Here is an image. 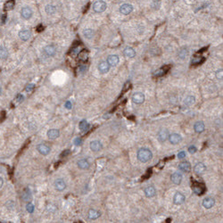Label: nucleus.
Wrapping results in <instances>:
<instances>
[{"label": "nucleus", "mask_w": 223, "mask_h": 223, "mask_svg": "<svg viewBox=\"0 0 223 223\" xmlns=\"http://www.w3.org/2000/svg\"><path fill=\"white\" fill-rule=\"evenodd\" d=\"M151 174H152V170L150 169V170H147V173L145 174V176H144V177H143V179H145L146 178H148V177H149Z\"/></svg>", "instance_id": "49530a36"}, {"label": "nucleus", "mask_w": 223, "mask_h": 223, "mask_svg": "<svg viewBox=\"0 0 223 223\" xmlns=\"http://www.w3.org/2000/svg\"><path fill=\"white\" fill-rule=\"evenodd\" d=\"M31 36V32L30 30H22L19 32V37L20 39L23 41H27Z\"/></svg>", "instance_id": "4468645a"}, {"label": "nucleus", "mask_w": 223, "mask_h": 223, "mask_svg": "<svg viewBox=\"0 0 223 223\" xmlns=\"http://www.w3.org/2000/svg\"><path fill=\"white\" fill-rule=\"evenodd\" d=\"M132 101L136 104H142L145 101V95L140 92L135 93L132 96Z\"/></svg>", "instance_id": "1a4fd4ad"}, {"label": "nucleus", "mask_w": 223, "mask_h": 223, "mask_svg": "<svg viewBox=\"0 0 223 223\" xmlns=\"http://www.w3.org/2000/svg\"><path fill=\"white\" fill-rule=\"evenodd\" d=\"M205 49H207V47H204V48L201 49V51H199V53H203V52H204V51H205Z\"/></svg>", "instance_id": "3c124183"}, {"label": "nucleus", "mask_w": 223, "mask_h": 223, "mask_svg": "<svg viewBox=\"0 0 223 223\" xmlns=\"http://www.w3.org/2000/svg\"><path fill=\"white\" fill-rule=\"evenodd\" d=\"M15 0H9V1H7L6 4H5V10L6 11H10L12 10L14 7H15Z\"/></svg>", "instance_id": "f704fd0d"}, {"label": "nucleus", "mask_w": 223, "mask_h": 223, "mask_svg": "<svg viewBox=\"0 0 223 223\" xmlns=\"http://www.w3.org/2000/svg\"><path fill=\"white\" fill-rule=\"evenodd\" d=\"M124 55L128 58H133L135 55H136V52L135 50L130 47V46H127L125 49H124Z\"/></svg>", "instance_id": "a878e982"}, {"label": "nucleus", "mask_w": 223, "mask_h": 223, "mask_svg": "<svg viewBox=\"0 0 223 223\" xmlns=\"http://www.w3.org/2000/svg\"><path fill=\"white\" fill-rule=\"evenodd\" d=\"M23 96L22 95H18L17 96H16V100L19 102V103H21V102H22L23 101Z\"/></svg>", "instance_id": "a18cd8bd"}, {"label": "nucleus", "mask_w": 223, "mask_h": 223, "mask_svg": "<svg viewBox=\"0 0 223 223\" xmlns=\"http://www.w3.org/2000/svg\"><path fill=\"white\" fill-rule=\"evenodd\" d=\"M204 129H205V126H204V123L203 121H197L194 126V130L197 133L203 132L204 130Z\"/></svg>", "instance_id": "393cba45"}, {"label": "nucleus", "mask_w": 223, "mask_h": 223, "mask_svg": "<svg viewBox=\"0 0 223 223\" xmlns=\"http://www.w3.org/2000/svg\"><path fill=\"white\" fill-rule=\"evenodd\" d=\"M169 69H170V66H165V67H163V68H161V69L157 70V71L154 72V76H156V77H161V76L164 75V74L167 72V71H168Z\"/></svg>", "instance_id": "bb28decb"}, {"label": "nucleus", "mask_w": 223, "mask_h": 223, "mask_svg": "<svg viewBox=\"0 0 223 223\" xmlns=\"http://www.w3.org/2000/svg\"><path fill=\"white\" fill-rule=\"evenodd\" d=\"M188 151H189V153L190 154H195L196 151H197V148L195 146V145H191V146H189V148H188Z\"/></svg>", "instance_id": "a19ab883"}, {"label": "nucleus", "mask_w": 223, "mask_h": 223, "mask_svg": "<svg viewBox=\"0 0 223 223\" xmlns=\"http://www.w3.org/2000/svg\"><path fill=\"white\" fill-rule=\"evenodd\" d=\"M215 204V200L212 197H207L203 201V205L206 209H211Z\"/></svg>", "instance_id": "2eb2a0df"}, {"label": "nucleus", "mask_w": 223, "mask_h": 223, "mask_svg": "<svg viewBox=\"0 0 223 223\" xmlns=\"http://www.w3.org/2000/svg\"><path fill=\"white\" fill-rule=\"evenodd\" d=\"M130 87V81L126 82V83H125V85H124V87H123V89H122V91H121V95H122L123 93H124V92H126L127 90H129Z\"/></svg>", "instance_id": "58836bf2"}, {"label": "nucleus", "mask_w": 223, "mask_h": 223, "mask_svg": "<svg viewBox=\"0 0 223 223\" xmlns=\"http://www.w3.org/2000/svg\"><path fill=\"white\" fill-rule=\"evenodd\" d=\"M55 188L57 191H64L66 188V183L64 182V180L63 179H58L55 181Z\"/></svg>", "instance_id": "39448f33"}, {"label": "nucleus", "mask_w": 223, "mask_h": 223, "mask_svg": "<svg viewBox=\"0 0 223 223\" xmlns=\"http://www.w3.org/2000/svg\"><path fill=\"white\" fill-rule=\"evenodd\" d=\"M34 84H28L27 86H26V88H25V90H26V92H28V93H30V92H31L32 90H33V89H34Z\"/></svg>", "instance_id": "ea45409f"}, {"label": "nucleus", "mask_w": 223, "mask_h": 223, "mask_svg": "<svg viewBox=\"0 0 223 223\" xmlns=\"http://www.w3.org/2000/svg\"><path fill=\"white\" fill-rule=\"evenodd\" d=\"M89 124L86 120H82L80 122V129L81 131H86L87 130H89Z\"/></svg>", "instance_id": "cd10ccee"}, {"label": "nucleus", "mask_w": 223, "mask_h": 223, "mask_svg": "<svg viewBox=\"0 0 223 223\" xmlns=\"http://www.w3.org/2000/svg\"><path fill=\"white\" fill-rule=\"evenodd\" d=\"M192 189H193L195 194H196V195H202L204 192L205 188H204V186L203 184H200V183H198V182H194V184L192 186Z\"/></svg>", "instance_id": "20e7f679"}, {"label": "nucleus", "mask_w": 223, "mask_h": 223, "mask_svg": "<svg viewBox=\"0 0 223 223\" xmlns=\"http://www.w3.org/2000/svg\"><path fill=\"white\" fill-rule=\"evenodd\" d=\"M179 170L183 171V172H189L191 170V165L188 162H183L181 163H179Z\"/></svg>", "instance_id": "4be33fe9"}, {"label": "nucleus", "mask_w": 223, "mask_h": 223, "mask_svg": "<svg viewBox=\"0 0 223 223\" xmlns=\"http://www.w3.org/2000/svg\"><path fill=\"white\" fill-rule=\"evenodd\" d=\"M194 170L196 174H203V173L206 170V167L204 163H199L194 167Z\"/></svg>", "instance_id": "6ab92c4d"}, {"label": "nucleus", "mask_w": 223, "mask_h": 223, "mask_svg": "<svg viewBox=\"0 0 223 223\" xmlns=\"http://www.w3.org/2000/svg\"><path fill=\"white\" fill-rule=\"evenodd\" d=\"M65 107H66L67 109H71V103L70 101H67V102L65 103Z\"/></svg>", "instance_id": "09e8293b"}, {"label": "nucleus", "mask_w": 223, "mask_h": 223, "mask_svg": "<svg viewBox=\"0 0 223 223\" xmlns=\"http://www.w3.org/2000/svg\"><path fill=\"white\" fill-rule=\"evenodd\" d=\"M132 11H133V6L130 4H124L120 7V12L122 15H130Z\"/></svg>", "instance_id": "9b49d317"}, {"label": "nucleus", "mask_w": 223, "mask_h": 223, "mask_svg": "<svg viewBox=\"0 0 223 223\" xmlns=\"http://www.w3.org/2000/svg\"><path fill=\"white\" fill-rule=\"evenodd\" d=\"M107 7V5L105 4V2L104 1H96L94 5H93V10L96 12V13H102V12L105 11Z\"/></svg>", "instance_id": "f03ea898"}, {"label": "nucleus", "mask_w": 223, "mask_h": 223, "mask_svg": "<svg viewBox=\"0 0 223 223\" xmlns=\"http://www.w3.org/2000/svg\"><path fill=\"white\" fill-rule=\"evenodd\" d=\"M204 58H203V57H196V58H195V59H193L192 60V64H201L202 63H204Z\"/></svg>", "instance_id": "c9c22d12"}, {"label": "nucleus", "mask_w": 223, "mask_h": 223, "mask_svg": "<svg viewBox=\"0 0 223 223\" xmlns=\"http://www.w3.org/2000/svg\"><path fill=\"white\" fill-rule=\"evenodd\" d=\"M98 70L103 74L106 73L110 70V65H109V64L107 63V62H101V63L99 64V65H98Z\"/></svg>", "instance_id": "f3484780"}, {"label": "nucleus", "mask_w": 223, "mask_h": 223, "mask_svg": "<svg viewBox=\"0 0 223 223\" xmlns=\"http://www.w3.org/2000/svg\"><path fill=\"white\" fill-rule=\"evenodd\" d=\"M8 56V52L7 49L5 46H0V59H6Z\"/></svg>", "instance_id": "c85d7f7f"}, {"label": "nucleus", "mask_w": 223, "mask_h": 223, "mask_svg": "<svg viewBox=\"0 0 223 223\" xmlns=\"http://www.w3.org/2000/svg\"><path fill=\"white\" fill-rule=\"evenodd\" d=\"M89 57V52L86 50H82L80 54H79V59L82 62H86L87 59Z\"/></svg>", "instance_id": "72a5a7b5"}, {"label": "nucleus", "mask_w": 223, "mask_h": 223, "mask_svg": "<svg viewBox=\"0 0 223 223\" xmlns=\"http://www.w3.org/2000/svg\"><path fill=\"white\" fill-rule=\"evenodd\" d=\"M59 135H60V131L55 129L49 130L47 131V137L49 139H55L59 137Z\"/></svg>", "instance_id": "a211bd4d"}, {"label": "nucleus", "mask_w": 223, "mask_h": 223, "mask_svg": "<svg viewBox=\"0 0 223 223\" xmlns=\"http://www.w3.org/2000/svg\"><path fill=\"white\" fill-rule=\"evenodd\" d=\"M169 138V131L166 129H161L157 134V139L160 142H164Z\"/></svg>", "instance_id": "7ed1b4c3"}, {"label": "nucleus", "mask_w": 223, "mask_h": 223, "mask_svg": "<svg viewBox=\"0 0 223 223\" xmlns=\"http://www.w3.org/2000/svg\"><path fill=\"white\" fill-rule=\"evenodd\" d=\"M195 96H189L188 97H186L185 101H184V104L186 105H192L193 104H195Z\"/></svg>", "instance_id": "2f4dec72"}, {"label": "nucleus", "mask_w": 223, "mask_h": 223, "mask_svg": "<svg viewBox=\"0 0 223 223\" xmlns=\"http://www.w3.org/2000/svg\"><path fill=\"white\" fill-rule=\"evenodd\" d=\"M156 194V190L154 187H152V186H150V187H147L145 189V195L146 197H153Z\"/></svg>", "instance_id": "b1692460"}, {"label": "nucleus", "mask_w": 223, "mask_h": 223, "mask_svg": "<svg viewBox=\"0 0 223 223\" xmlns=\"http://www.w3.org/2000/svg\"><path fill=\"white\" fill-rule=\"evenodd\" d=\"M1 93H2V89H1V87H0V95H1Z\"/></svg>", "instance_id": "603ef678"}, {"label": "nucleus", "mask_w": 223, "mask_h": 223, "mask_svg": "<svg viewBox=\"0 0 223 223\" xmlns=\"http://www.w3.org/2000/svg\"><path fill=\"white\" fill-rule=\"evenodd\" d=\"M77 164H78L79 168L81 169V170H87V169H89V166H90L89 161L86 160V159H81V160L78 161Z\"/></svg>", "instance_id": "412c9836"}, {"label": "nucleus", "mask_w": 223, "mask_h": 223, "mask_svg": "<svg viewBox=\"0 0 223 223\" xmlns=\"http://www.w3.org/2000/svg\"><path fill=\"white\" fill-rule=\"evenodd\" d=\"M46 14H48V15H54L56 12V8L53 5H47L46 6Z\"/></svg>", "instance_id": "7c9ffc66"}, {"label": "nucleus", "mask_w": 223, "mask_h": 223, "mask_svg": "<svg viewBox=\"0 0 223 223\" xmlns=\"http://www.w3.org/2000/svg\"><path fill=\"white\" fill-rule=\"evenodd\" d=\"M37 150L43 155H47L49 153H50V147L46 145V144H39V145H38V146H37Z\"/></svg>", "instance_id": "423d86ee"}, {"label": "nucleus", "mask_w": 223, "mask_h": 223, "mask_svg": "<svg viewBox=\"0 0 223 223\" xmlns=\"http://www.w3.org/2000/svg\"><path fill=\"white\" fill-rule=\"evenodd\" d=\"M169 139H170V142L173 145H177L179 144V142H181L182 140V137L179 135V134H177V133H173L171 135H169Z\"/></svg>", "instance_id": "9d476101"}, {"label": "nucleus", "mask_w": 223, "mask_h": 223, "mask_svg": "<svg viewBox=\"0 0 223 223\" xmlns=\"http://www.w3.org/2000/svg\"><path fill=\"white\" fill-rule=\"evenodd\" d=\"M90 149L94 152H98L100 151L102 148H103V145L100 141L98 140H95V141H92L90 143Z\"/></svg>", "instance_id": "f8f14e48"}, {"label": "nucleus", "mask_w": 223, "mask_h": 223, "mask_svg": "<svg viewBox=\"0 0 223 223\" xmlns=\"http://www.w3.org/2000/svg\"><path fill=\"white\" fill-rule=\"evenodd\" d=\"M170 179H171V181L174 183V184L179 185V184L181 183V181H182V175L180 174L179 172H174V173H173V174L171 175Z\"/></svg>", "instance_id": "dca6fc26"}, {"label": "nucleus", "mask_w": 223, "mask_h": 223, "mask_svg": "<svg viewBox=\"0 0 223 223\" xmlns=\"http://www.w3.org/2000/svg\"><path fill=\"white\" fill-rule=\"evenodd\" d=\"M178 157H179V159H183V158H185V157H186V153H185L184 151L179 152V153L178 154Z\"/></svg>", "instance_id": "c03bdc74"}, {"label": "nucleus", "mask_w": 223, "mask_h": 223, "mask_svg": "<svg viewBox=\"0 0 223 223\" xmlns=\"http://www.w3.org/2000/svg\"><path fill=\"white\" fill-rule=\"evenodd\" d=\"M21 198L24 201H30L31 199V195H30V191L29 189H26L21 195Z\"/></svg>", "instance_id": "473e14b6"}, {"label": "nucleus", "mask_w": 223, "mask_h": 223, "mask_svg": "<svg viewBox=\"0 0 223 223\" xmlns=\"http://www.w3.org/2000/svg\"><path fill=\"white\" fill-rule=\"evenodd\" d=\"M94 34H95V32H94V30L92 29H86L83 31V35H84L85 38H87V39H91L92 37L94 36Z\"/></svg>", "instance_id": "c756f323"}, {"label": "nucleus", "mask_w": 223, "mask_h": 223, "mask_svg": "<svg viewBox=\"0 0 223 223\" xmlns=\"http://www.w3.org/2000/svg\"><path fill=\"white\" fill-rule=\"evenodd\" d=\"M107 63L110 66H115L119 64V57L116 55H111L107 58Z\"/></svg>", "instance_id": "ddd939ff"}, {"label": "nucleus", "mask_w": 223, "mask_h": 223, "mask_svg": "<svg viewBox=\"0 0 223 223\" xmlns=\"http://www.w3.org/2000/svg\"><path fill=\"white\" fill-rule=\"evenodd\" d=\"M216 77H217V79H219V80L222 79V69H221V70H219V71L216 72Z\"/></svg>", "instance_id": "37998d69"}, {"label": "nucleus", "mask_w": 223, "mask_h": 223, "mask_svg": "<svg viewBox=\"0 0 223 223\" xmlns=\"http://www.w3.org/2000/svg\"><path fill=\"white\" fill-rule=\"evenodd\" d=\"M26 209H27L29 213H32L34 212V205L32 204H28L27 206H26Z\"/></svg>", "instance_id": "4c0bfd02"}, {"label": "nucleus", "mask_w": 223, "mask_h": 223, "mask_svg": "<svg viewBox=\"0 0 223 223\" xmlns=\"http://www.w3.org/2000/svg\"><path fill=\"white\" fill-rule=\"evenodd\" d=\"M45 53L48 55V56H54L56 53V49L55 47L53 46V45H49V46H46L45 47Z\"/></svg>", "instance_id": "aec40b11"}, {"label": "nucleus", "mask_w": 223, "mask_h": 223, "mask_svg": "<svg viewBox=\"0 0 223 223\" xmlns=\"http://www.w3.org/2000/svg\"><path fill=\"white\" fill-rule=\"evenodd\" d=\"M186 200V197L183 194L179 193V192H177L174 195V197H173V202H174L175 204L177 205H179V204H182Z\"/></svg>", "instance_id": "0eeeda50"}, {"label": "nucleus", "mask_w": 223, "mask_h": 223, "mask_svg": "<svg viewBox=\"0 0 223 223\" xmlns=\"http://www.w3.org/2000/svg\"><path fill=\"white\" fill-rule=\"evenodd\" d=\"M69 154H70V150H66L65 152H63V153H62V154H61V157H64V156L68 155Z\"/></svg>", "instance_id": "de8ad7c7"}, {"label": "nucleus", "mask_w": 223, "mask_h": 223, "mask_svg": "<svg viewBox=\"0 0 223 223\" xmlns=\"http://www.w3.org/2000/svg\"><path fill=\"white\" fill-rule=\"evenodd\" d=\"M188 52L187 49L183 48L182 50H180V51H179V56L181 59H183V58H185V57H186V55H188Z\"/></svg>", "instance_id": "e433bc0d"}, {"label": "nucleus", "mask_w": 223, "mask_h": 223, "mask_svg": "<svg viewBox=\"0 0 223 223\" xmlns=\"http://www.w3.org/2000/svg\"><path fill=\"white\" fill-rule=\"evenodd\" d=\"M21 17L23 19L28 20V19H30L32 16V10L30 7H28V6L23 7L21 9Z\"/></svg>", "instance_id": "6e6552de"}, {"label": "nucleus", "mask_w": 223, "mask_h": 223, "mask_svg": "<svg viewBox=\"0 0 223 223\" xmlns=\"http://www.w3.org/2000/svg\"><path fill=\"white\" fill-rule=\"evenodd\" d=\"M137 156L141 163H146L152 159L153 154L149 149H147V148H141V149L138 151Z\"/></svg>", "instance_id": "f257e3e1"}, {"label": "nucleus", "mask_w": 223, "mask_h": 223, "mask_svg": "<svg viewBox=\"0 0 223 223\" xmlns=\"http://www.w3.org/2000/svg\"><path fill=\"white\" fill-rule=\"evenodd\" d=\"M81 143H82V139L80 138H77V139H74V144H75L76 145H80Z\"/></svg>", "instance_id": "79ce46f5"}, {"label": "nucleus", "mask_w": 223, "mask_h": 223, "mask_svg": "<svg viewBox=\"0 0 223 223\" xmlns=\"http://www.w3.org/2000/svg\"><path fill=\"white\" fill-rule=\"evenodd\" d=\"M3 184H4V180L1 177H0V188L3 187Z\"/></svg>", "instance_id": "8fccbe9b"}, {"label": "nucleus", "mask_w": 223, "mask_h": 223, "mask_svg": "<svg viewBox=\"0 0 223 223\" xmlns=\"http://www.w3.org/2000/svg\"><path fill=\"white\" fill-rule=\"evenodd\" d=\"M100 216H101V213L98 212V211H96V210L91 209V210L89 211V218L90 220H96Z\"/></svg>", "instance_id": "5701e85b"}]
</instances>
